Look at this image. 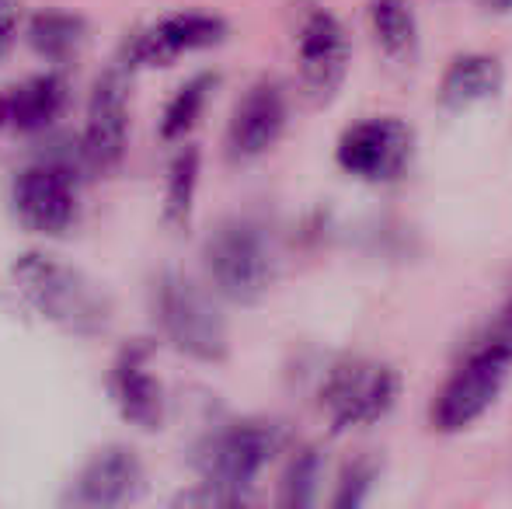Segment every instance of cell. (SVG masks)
Returning a JSON list of instances; mask_svg holds the SVG:
<instances>
[{"label": "cell", "instance_id": "cell-1", "mask_svg": "<svg viewBox=\"0 0 512 509\" xmlns=\"http://www.w3.org/2000/svg\"><path fill=\"white\" fill-rule=\"evenodd\" d=\"M14 290L53 328L95 339L112 321V300L88 272L49 252H21L11 265Z\"/></svg>", "mask_w": 512, "mask_h": 509}, {"label": "cell", "instance_id": "cell-2", "mask_svg": "<svg viewBox=\"0 0 512 509\" xmlns=\"http://www.w3.org/2000/svg\"><path fill=\"white\" fill-rule=\"evenodd\" d=\"M283 447V429L265 419H237L209 433L196 447L199 492L185 496V503L237 506L248 503L255 478L269 468V461Z\"/></svg>", "mask_w": 512, "mask_h": 509}, {"label": "cell", "instance_id": "cell-3", "mask_svg": "<svg viewBox=\"0 0 512 509\" xmlns=\"http://www.w3.org/2000/svg\"><path fill=\"white\" fill-rule=\"evenodd\" d=\"M154 321L164 342L185 360L223 363L230 353L227 321L213 297L182 269H164L154 283Z\"/></svg>", "mask_w": 512, "mask_h": 509}, {"label": "cell", "instance_id": "cell-4", "mask_svg": "<svg viewBox=\"0 0 512 509\" xmlns=\"http://www.w3.org/2000/svg\"><path fill=\"white\" fill-rule=\"evenodd\" d=\"M206 272L216 293L227 297L230 304H258L276 276L265 231L248 217H234L220 224L206 241Z\"/></svg>", "mask_w": 512, "mask_h": 509}, {"label": "cell", "instance_id": "cell-5", "mask_svg": "<svg viewBox=\"0 0 512 509\" xmlns=\"http://www.w3.org/2000/svg\"><path fill=\"white\" fill-rule=\"evenodd\" d=\"M293 49L304 95L314 105H328L342 91L352 63V42L345 25L317 0H297L290 11Z\"/></svg>", "mask_w": 512, "mask_h": 509}, {"label": "cell", "instance_id": "cell-6", "mask_svg": "<svg viewBox=\"0 0 512 509\" xmlns=\"http://www.w3.org/2000/svg\"><path fill=\"white\" fill-rule=\"evenodd\" d=\"M398 391L401 377L391 363L352 356L328 370L317 401H321V412L328 415L331 429L345 433V429H363L384 419L398 401Z\"/></svg>", "mask_w": 512, "mask_h": 509}, {"label": "cell", "instance_id": "cell-7", "mask_svg": "<svg viewBox=\"0 0 512 509\" xmlns=\"http://www.w3.org/2000/svg\"><path fill=\"white\" fill-rule=\"evenodd\" d=\"M509 370V360L488 353V349L467 346L464 360L457 363V370L446 377V384L432 398V429L436 433H460V429L474 426L502 394V387L509 381Z\"/></svg>", "mask_w": 512, "mask_h": 509}, {"label": "cell", "instance_id": "cell-8", "mask_svg": "<svg viewBox=\"0 0 512 509\" xmlns=\"http://www.w3.org/2000/svg\"><path fill=\"white\" fill-rule=\"evenodd\" d=\"M11 210L28 234L60 238L77 220V175L56 157L28 164L11 182Z\"/></svg>", "mask_w": 512, "mask_h": 509}, {"label": "cell", "instance_id": "cell-9", "mask_svg": "<svg viewBox=\"0 0 512 509\" xmlns=\"http://www.w3.org/2000/svg\"><path fill=\"white\" fill-rule=\"evenodd\" d=\"M338 168L359 182H398L415 157V129L398 116H370L338 140Z\"/></svg>", "mask_w": 512, "mask_h": 509}, {"label": "cell", "instance_id": "cell-10", "mask_svg": "<svg viewBox=\"0 0 512 509\" xmlns=\"http://www.w3.org/2000/svg\"><path fill=\"white\" fill-rule=\"evenodd\" d=\"M129 74L126 63L108 67L98 77L88 102V123L77 140V161L91 175H108L119 168L129 147Z\"/></svg>", "mask_w": 512, "mask_h": 509}, {"label": "cell", "instance_id": "cell-11", "mask_svg": "<svg viewBox=\"0 0 512 509\" xmlns=\"http://www.w3.org/2000/svg\"><path fill=\"white\" fill-rule=\"evenodd\" d=\"M227 21L216 18V14L206 11H178L168 14V18L150 21L147 28L133 35L126 42V53H122V63L129 70L136 67H171L182 56L203 53V49H213L227 39Z\"/></svg>", "mask_w": 512, "mask_h": 509}, {"label": "cell", "instance_id": "cell-12", "mask_svg": "<svg viewBox=\"0 0 512 509\" xmlns=\"http://www.w3.org/2000/svg\"><path fill=\"white\" fill-rule=\"evenodd\" d=\"M147 492V468L126 443H108L98 450L70 485L67 503L88 509H122L133 506Z\"/></svg>", "mask_w": 512, "mask_h": 509}, {"label": "cell", "instance_id": "cell-13", "mask_svg": "<svg viewBox=\"0 0 512 509\" xmlns=\"http://www.w3.org/2000/svg\"><path fill=\"white\" fill-rule=\"evenodd\" d=\"M150 356H154L150 342H126L112 360V370H108V394H112L115 408L129 426L157 433L164 426L168 405H164L161 381L150 370Z\"/></svg>", "mask_w": 512, "mask_h": 509}, {"label": "cell", "instance_id": "cell-14", "mask_svg": "<svg viewBox=\"0 0 512 509\" xmlns=\"http://www.w3.org/2000/svg\"><path fill=\"white\" fill-rule=\"evenodd\" d=\"M286 95L276 81H258L234 105L227 126V157L230 161H255L269 154L286 129Z\"/></svg>", "mask_w": 512, "mask_h": 509}, {"label": "cell", "instance_id": "cell-15", "mask_svg": "<svg viewBox=\"0 0 512 509\" xmlns=\"http://www.w3.org/2000/svg\"><path fill=\"white\" fill-rule=\"evenodd\" d=\"M70 88L60 74L21 77L0 91V133H42L67 112Z\"/></svg>", "mask_w": 512, "mask_h": 509}, {"label": "cell", "instance_id": "cell-16", "mask_svg": "<svg viewBox=\"0 0 512 509\" xmlns=\"http://www.w3.org/2000/svg\"><path fill=\"white\" fill-rule=\"evenodd\" d=\"M502 88H506V67L499 56L464 53L446 67L443 84H439V102L450 112H464L499 98Z\"/></svg>", "mask_w": 512, "mask_h": 509}, {"label": "cell", "instance_id": "cell-17", "mask_svg": "<svg viewBox=\"0 0 512 509\" xmlns=\"http://www.w3.org/2000/svg\"><path fill=\"white\" fill-rule=\"evenodd\" d=\"M366 18L387 63L411 67L418 60V18L411 0H366Z\"/></svg>", "mask_w": 512, "mask_h": 509}, {"label": "cell", "instance_id": "cell-18", "mask_svg": "<svg viewBox=\"0 0 512 509\" xmlns=\"http://www.w3.org/2000/svg\"><path fill=\"white\" fill-rule=\"evenodd\" d=\"M88 42V21L63 7H42L28 21V46L46 63H67Z\"/></svg>", "mask_w": 512, "mask_h": 509}, {"label": "cell", "instance_id": "cell-19", "mask_svg": "<svg viewBox=\"0 0 512 509\" xmlns=\"http://www.w3.org/2000/svg\"><path fill=\"white\" fill-rule=\"evenodd\" d=\"M216 91V74H203L189 77V81L182 84V88L175 91V95L168 98V105H164L161 112V126H157V133H161L164 143H182L185 136L192 133V129L199 126V119H203L209 98H213Z\"/></svg>", "mask_w": 512, "mask_h": 509}, {"label": "cell", "instance_id": "cell-20", "mask_svg": "<svg viewBox=\"0 0 512 509\" xmlns=\"http://www.w3.org/2000/svg\"><path fill=\"white\" fill-rule=\"evenodd\" d=\"M199 168H203V157H199L196 147H182L175 154V161L168 164V178H164V224L175 227V231H185L192 220Z\"/></svg>", "mask_w": 512, "mask_h": 509}, {"label": "cell", "instance_id": "cell-21", "mask_svg": "<svg viewBox=\"0 0 512 509\" xmlns=\"http://www.w3.org/2000/svg\"><path fill=\"white\" fill-rule=\"evenodd\" d=\"M317 482H321V457L317 450H300L290 461L283 475V492H279V503L283 506H310L317 496Z\"/></svg>", "mask_w": 512, "mask_h": 509}, {"label": "cell", "instance_id": "cell-22", "mask_svg": "<svg viewBox=\"0 0 512 509\" xmlns=\"http://www.w3.org/2000/svg\"><path fill=\"white\" fill-rule=\"evenodd\" d=\"M373 485V468L370 464H349L342 475V482H338V492H335V506L349 509V506H359L366 499V492H370Z\"/></svg>", "mask_w": 512, "mask_h": 509}, {"label": "cell", "instance_id": "cell-23", "mask_svg": "<svg viewBox=\"0 0 512 509\" xmlns=\"http://www.w3.org/2000/svg\"><path fill=\"white\" fill-rule=\"evenodd\" d=\"M21 32V0H0V63L11 56Z\"/></svg>", "mask_w": 512, "mask_h": 509}, {"label": "cell", "instance_id": "cell-24", "mask_svg": "<svg viewBox=\"0 0 512 509\" xmlns=\"http://www.w3.org/2000/svg\"><path fill=\"white\" fill-rule=\"evenodd\" d=\"M481 4H485L488 11H495V14H506V11H512V0H481Z\"/></svg>", "mask_w": 512, "mask_h": 509}]
</instances>
